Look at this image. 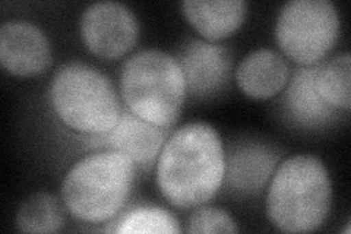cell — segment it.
I'll return each mask as SVG.
<instances>
[{"label":"cell","instance_id":"cell-1","mask_svg":"<svg viewBox=\"0 0 351 234\" xmlns=\"http://www.w3.org/2000/svg\"><path fill=\"white\" fill-rule=\"evenodd\" d=\"M226 177V152L218 132L193 121L176 130L162 145L157 163V185L178 208L206 204Z\"/></svg>","mask_w":351,"mask_h":234},{"label":"cell","instance_id":"cell-2","mask_svg":"<svg viewBox=\"0 0 351 234\" xmlns=\"http://www.w3.org/2000/svg\"><path fill=\"white\" fill-rule=\"evenodd\" d=\"M331 200L332 185L324 163L315 155L300 154L282 161L274 174L267 213L281 231H312L325 221Z\"/></svg>","mask_w":351,"mask_h":234},{"label":"cell","instance_id":"cell-3","mask_svg":"<svg viewBox=\"0 0 351 234\" xmlns=\"http://www.w3.org/2000/svg\"><path fill=\"white\" fill-rule=\"evenodd\" d=\"M135 179V163L114 150L80 160L62 183L66 209L81 221L104 222L123 208Z\"/></svg>","mask_w":351,"mask_h":234},{"label":"cell","instance_id":"cell-4","mask_svg":"<svg viewBox=\"0 0 351 234\" xmlns=\"http://www.w3.org/2000/svg\"><path fill=\"white\" fill-rule=\"evenodd\" d=\"M50 100L63 124L84 135H104L123 113L112 81L94 66L78 60L62 65L54 73Z\"/></svg>","mask_w":351,"mask_h":234},{"label":"cell","instance_id":"cell-5","mask_svg":"<svg viewBox=\"0 0 351 234\" xmlns=\"http://www.w3.org/2000/svg\"><path fill=\"white\" fill-rule=\"evenodd\" d=\"M186 90L179 60L162 50L149 49L132 54L120 73V93L126 107L160 128L178 120Z\"/></svg>","mask_w":351,"mask_h":234},{"label":"cell","instance_id":"cell-6","mask_svg":"<svg viewBox=\"0 0 351 234\" xmlns=\"http://www.w3.org/2000/svg\"><path fill=\"white\" fill-rule=\"evenodd\" d=\"M339 34V16L331 0H291L276 22V38L285 56L312 66L334 47Z\"/></svg>","mask_w":351,"mask_h":234},{"label":"cell","instance_id":"cell-7","mask_svg":"<svg viewBox=\"0 0 351 234\" xmlns=\"http://www.w3.org/2000/svg\"><path fill=\"white\" fill-rule=\"evenodd\" d=\"M81 37L86 49L101 59H119L134 49L139 34L135 14L119 2H97L81 16Z\"/></svg>","mask_w":351,"mask_h":234},{"label":"cell","instance_id":"cell-8","mask_svg":"<svg viewBox=\"0 0 351 234\" xmlns=\"http://www.w3.org/2000/svg\"><path fill=\"white\" fill-rule=\"evenodd\" d=\"M0 62L16 76L40 75L51 65L50 40L29 21H6L0 28Z\"/></svg>","mask_w":351,"mask_h":234},{"label":"cell","instance_id":"cell-9","mask_svg":"<svg viewBox=\"0 0 351 234\" xmlns=\"http://www.w3.org/2000/svg\"><path fill=\"white\" fill-rule=\"evenodd\" d=\"M166 130L138 117L132 111L123 110L117 125L104 135L97 137L95 143L106 145L114 151L123 152L135 164L149 167L162 150Z\"/></svg>","mask_w":351,"mask_h":234},{"label":"cell","instance_id":"cell-10","mask_svg":"<svg viewBox=\"0 0 351 234\" xmlns=\"http://www.w3.org/2000/svg\"><path fill=\"white\" fill-rule=\"evenodd\" d=\"M186 88L195 95L218 91L230 73V53L226 47L206 41H191L180 54Z\"/></svg>","mask_w":351,"mask_h":234},{"label":"cell","instance_id":"cell-11","mask_svg":"<svg viewBox=\"0 0 351 234\" xmlns=\"http://www.w3.org/2000/svg\"><path fill=\"white\" fill-rule=\"evenodd\" d=\"M290 76L287 62L271 49H258L241 60L236 71V82L246 95L265 100L278 94Z\"/></svg>","mask_w":351,"mask_h":234},{"label":"cell","instance_id":"cell-12","mask_svg":"<svg viewBox=\"0 0 351 234\" xmlns=\"http://www.w3.org/2000/svg\"><path fill=\"white\" fill-rule=\"evenodd\" d=\"M243 0H184L182 12L206 40H219L234 32L246 16Z\"/></svg>","mask_w":351,"mask_h":234},{"label":"cell","instance_id":"cell-13","mask_svg":"<svg viewBox=\"0 0 351 234\" xmlns=\"http://www.w3.org/2000/svg\"><path fill=\"white\" fill-rule=\"evenodd\" d=\"M278 155L261 143L241 145L226 161L230 187L240 192H256L272 174Z\"/></svg>","mask_w":351,"mask_h":234},{"label":"cell","instance_id":"cell-14","mask_svg":"<svg viewBox=\"0 0 351 234\" xmlns=\"http://www.w3.org/2000/svg\"><path fill=\"white\" fill-rule=\"evenodd\" d=\"M316 69L313 66L299 69L285 94V108L289 115L304 126L322 125L334 115V107L324 102L315 86Z\"/></svg>","mask_w":351,"mask_h":234},{"label":"cell","instance_id":"cell-15","mask_svg":"<svg viewBox=\"0 0 351 234\" xmlns=\"http://www.w3.org/2000/svg\"><path fill=\"white\" fill-rule=\"evenodd\" d=\"M351 58L348 53L334 56L317 66L315 86L321 98L334 108L348 111L351 106Z\"/></svg>","mask_w":351,"mask_h":234},{"label":"cell","instance_id":"cell-16","mask_svg":"<svg viewBox=\"0 0 351 234\" xmlns=\"http://www.w3.org/2000/svg\"><path fill=\"white\" fill-rule=\"evenodd\" d=\"M64 226V213L59 200L47 194L28 196L16 213L21 233H58Z\"/></svg>","mask_w":351,"mask_h":234},{"label":"cell","instance_id":"cell-17","mask_svg":"<svg viewBox=\"0 0 351 234\" xmlns=\"http://www.w3.org/2000/svg\"><path fill=\"white\" fill-rule=\"evenodd\" d=\"M117 233H162L179 234L180 226L167 209L158 207H141L132 209L116 227Z\"/></svg>","mask_w":351,"mask_h":234},{"label":"cell","instance_id":"cell-18","mask_svg":"<svg viewBox=\"0 0 351 234\" xmlns=\"http://www.w3.org/2000/svg\"><path fill=\"white\" fill-rule=\"evenodd\" d=\"M188 233L201 234V233H237L236 221L230 217L224 209L214 207H202L195 209L189 217Z\"/></svg>","mask_w":351,"mask_h":234}]
</instances>
